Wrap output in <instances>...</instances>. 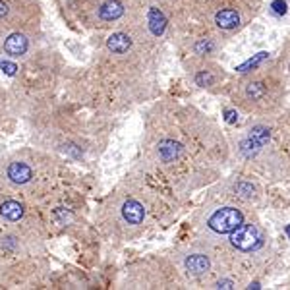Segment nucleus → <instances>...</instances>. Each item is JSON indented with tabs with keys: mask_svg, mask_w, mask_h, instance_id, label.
I'll return each instance as SVG.
<instances>
[{
	"mask_svg": "<svg viewBox=\"0 0 290 290\" xmlns=\"http://www.w3.org/2000/svg\"><path fill=\"white\" fill-rule=\"evenodd\" d=\"M263 242V234L261 230L254 227V225H246V227H238L230 232V244L236 248V250H242V252H252V250H257Z\"/></svg>",
	"mask_w": 290,
	"mask_h": 290,
	"instance_id": "f257e3e1",
	"label": "nucleus"
},
{
	"mask_svg": "<svg viewBox=\"0 0 290 290\" xmlns=\"http://www.w3.org/2000/svg\"><path fill=\"white\" fill-rule=\"evenodd\" d=\"M242 213L234 209V207H225V209H219V211L213 215L209 219V229L219 232V234H230L234 229H238L242 225Z\"/></svg>",
	"mask_w": 290,
	"mask_h": 290,
	"instance_id": "f03ea898",
	"label": "nucleus"
},
{
	"mask_svg": "<svg viewBox=\"0 0 290 290\" xmlns=\"http://www.w3.org/2000/svg\"><path fill=\"white\" fill-rule=\"evenodd\" d=\"M267 140H269V130L263 128V126H257V128H254V130L250 132L248 140L244 141V145H242V153L250 157V155L255 153L259 147H263L265 143H267Z\"/></svg>",
	"mask_w": 290,
	"mask_h": 290,
	"instance_id": "7ed1b4c3",
	"label": "nucleus"
},
{
	"mask_svg": "<svg viewBox=\"0 0 290 290\" xmlns=\"http://www.w3.org/2000/svg\"><path fill=\"white\" fill-rule=\"evenodd\" d=\"M143 205L138 203L136 199H128V202L122 205V217L124 220H128L130 225H140L141 220H143Z\"/></svg>",
	"mask_w": 290,
	"mask_h": 290,
	"instance_id": "20e7f679",
	"label": "nucleus"
},
{
	"mask_svg": "<svg viewBox=\"0 0 290 290\" xmlns=\"http://www.w3.org/2000/svg\"><path fill=\"white\" fill-rule=\"evenodd\" d=\"M182 155V147L180 143H176L172 140H165L159 143V159L163 163H172Z\"/></svg>",
	"mask_w": 290,
	"mask_h": 290,
	"instance_id": "39448f33",
	"label": "nucleus"
},
{
	"mask_svg": "<svg viewBox=\"0 0 290 290\" xmlns=\"http://www.w3.org/2000/svg\"><path fill=\"white\" fill-rule=\"evenodd\" d=\"M4 51L10 54V56H21V54L27 51V39L21 33H14L6 39L4 43Z\"/></svg>",
	"mask_w": 290,
	"mask_h": 290,
	"instance_id": "423d86ee",
	"label": "nucleus"
},
{
	"mask_svg": "<svg viewBox=\"0 0 290 290\" xmlns=\"http://www.w3.org/2000/svg\"><path fill=\"white\" fill-rule=\"evenodd\" d=\"M31 168L27 167L26 163H12L8 167V176L12 182H16V184H26L31 180Z\"/></svg>",
	"mask_w": 290,
	"mask_h": 290,
	"instance_id": "0eeeda50",
	"label": "nucleus"
},
{
	"mask_svg": "<svg viewBox=\"0 0 290 290\" xmlns=\"http://www.w3.org/2000/svg\"><path fill=\"white\" fill-rule=\"evenodd\" d=\"M186 269H188L190 275L199 277V275H203V273L209 269V259L202 254H193L186 259Z\"/></svg>",
	"mask_w": 290,
	"mask_h": 290,
	"instance_id": "6e6552de",
	"label": "nucleus"
},
{
	"mask_svg": "<svg viewBox=\"0 0 290 290\" xmlns=\"http://www.w3.org/2000/svg\"><path fill=\"white\" fill-rule=\"evenodd\" d=\"M106 47H108V51H113L115 54H124L132 47V41H130V37L124 35V33H113L106 39Z\"/></svg>",
	"mask_w": 290,
	"mask_h": 290,
	"instance_id": "1a4fd4ad",
	"label": "nucleus"
},
{
	"mask_svg": "<svg viewBox=\"0 0 290 290\" xmlns=\"http://www.w3.org/2000/svg\"><path fill=\"white\" fill-rule=\"evenodd\" d=\"M124 14V6L118 2V0H108L105 2L101 8H99V16L101 19H106V21H115Z\"/></svg>",
	"mask_w": 290,
	"mask_h": 290,
	"instance_id": "9d476101",
	"label": "nucleus"
},
{
	"mask_svg": "<svg viewBox=\"0 0 290 290\" xmlns=\"http://www.w3.org/2000/svg\"><path fill=\"white\" fill-rule=\"evenodd\" d=\"M215 21H217V26L222 27V29H234V27L240 24V16H238L236 10L225 8L215 16Z\"/></svg>",
	"mask_w": 290,
	"mask_h": 290,
	"instance_id": "9b49d317",
	"label": "nucleus"
},
{
	"mask_svg": "<svg viewBox=\"0 0 290 290\" xmlns=\"http://www.w3.org/2000/svg\"><path fill=\"white\" fill-rule=\"evenodd\" d=\"M167 27V18L163 16V12L157 8L149 10V29L153 35H161Z\"/></svg>",
	"mask_w": 290,
	"mask_h": 290,
	"instance_id": "f8f14e48",
	"label": "nucleus"
},
{
	"mask_svg": "<svg viewBox=\"0 0 290 290\" xmlns=\"http://www.w3.org/2000/svg\"><path fill=\"white\" fill-rule=\"evenodd\" d=\"M0 215L8 220H19L24 215V207L18 202H4L0 205Z\"/></svg>",
	"mask_w": 290,
	"mask_h": 290,
	"instance_id": "ddd939ff",
	"label": "nucleus"
},
{
	"mask_svg": "<svg viewBox=\"0 0 290 290\" xmlns=\"http://www.w3.org/2000/svg\"><path fill=\"white\" fill-rule=\"evenodd\" d=\"M265 58H267V53H259V54H257V56L254 58V60H248L246 64H242V66L238 68V72H246L248 68H255V66H257V64H261V62H263Z\"/></svg>",
	"mask_w": 290,
	"mask_h": 290,
	"instance_id": "4468645a",
	"label": "nucleus"
},
{
	"mask_svg": "<svg viewBox=\"0 0 290 290\" xmlns=\"http://www.w3.org/2000/svg\"><path fill=\"white\" fill-rule=\"evenodd\" d=\"M236 192L242 195V197H252L254 195V186L248 184V182H240V184L236 186Z\"/></svg>",
	"mask_w": 290,
	"mask_h": 290,
	"instance_id": "2eb2a0df",
	"label": "nucleus"
},
{
	"mask_svg": "<svg viewBox=\"0 0 290 290\" xmlns=\"http://www.w3.org/2000/svg\"><path fill=\"white\" fill-rule=\"evenodd\" d=\"M265 93V87L261 83H252L250 87H248V95L252 97V99H257V97H261Z\"/></svg>",
	"mask_w": 290,
	"mask_h": 290,
	"instance_id": "dca6fc26",
	"label": "nucleus"
},
{
	"mask_svg": "<svg viewBox=\"0 0 290 290\" xmlns=\"http://www.w3.org/2000/svg\"><path fill=\"white\" fill-rule=\"evenodd\" d=\"M0 68L6 72L8 76H14L16 70H18V66H16V64H12V62H4V60H0Z\"/></svg>",
	"mask_w": 290,
	"mask_h": 290,
	"instance_id": "f3484780",
	"label": "nucleus"
},
{
	"mask_svg": "<svg viewBox=\"0 0 290 290\" xmlns=\"http://www.w3.org/2000/svg\"><path fill=\"white\" fill-rule=\"evenodd\" d=\"M195 81H197L199 85H207V83H211L213 81V76L211 74H199V76L195 78Z\"/></svg>",
	"mask_w": 290,
	"mask_h": 290,
	"instance_id": "a211bd4d",
	"label": "nucleus"
},
{
	"mask_svg": "<svg viewBox=\"0 0 290 290\" xmlns=\"http://www.w3.org/2000/svg\"><path fill=\"white\" fill-rule=\"evenodd\" d=\"M273 8H275L277 14H284V12H286V4H284L282 0H275V2H273Z\"/></svg>",
	"mask_w": 290,
	"mask_h": 290,
	"instance_id": "6ab92c4d",
	"label": "nucleus"
},
{
	"mask_svg": "<svg viewBox=\"0 0 290 290\" xmlns=\"http://www.w3.org/2000/svg\"><path fill=\"white\" fill-rule=\"evenodd\" d=\"M6 14H8V6H6V4L0 0V18H4Z\"/></svg>",
	"mask_w": 290,
	"mask_h": 290,
	"instance_id": "aec40b11",
	"label": "nucleus"
},
{
	"mask_svg": "<svg viewBox=\"0 0 290 290\" xmlns=\"http://www.w3.org/2000/svg\"><path fill=\"white\" fill-rule=\"evenodd\" d=\"M217 286H219V288H232V282L230 281H219Z\"/></svg>",
	"mask_w": 290,
	"mask_h": 290,
	"instance_id": "412c9836",
	"label": "nucleus"
},
{
	"mask_svg": "<svg viewBox=\"0 0 290 290\" xmlns=\"http://www.w3.org/2000/svg\"><path fill=\"white\" fill-rule=\"evenodd\" d=\"M234 116H236V113H232V110H227V122H234V120H236Z\"/></svg>",
	"mask_w": 290,
	"mask_h": 290,
	"instance_id": "4be33fe9",
	"label": "nucleus"
}]
</instances>
